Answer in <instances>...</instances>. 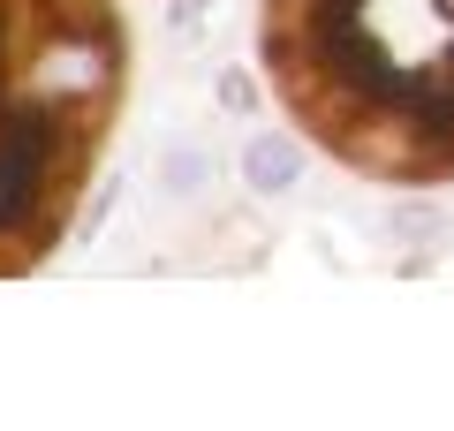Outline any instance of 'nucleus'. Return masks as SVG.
Returning <instances> with one entry per match:
<instances>
[{
	"label": "nucleus",
	"mask_w": 454,
	"mask_h": 431,
	"mask_svg": "<svg viewBox=\"0 0 454 431\" xmlns=\"http://www.w3.org/2000/svg\"><path fill=\"white\" fill-rule=\"evenodd\" d=\"M129 106L121 0H0V280L46 265Z\"/></svg>",
	"instance_id": "f03ea898"
},
{
	"label": "nucleus",
	"mask_w": 454,
	"mask_h": 431,
	"mask_svg": "<svg viewBox=\"0 0 454 431\" xmlns=\"http://www.w3.org/2000/svg\"><path fill=\"white\" fill-rule=\"evenodd\" d=\"M258 68L333 167L454 182V0H258Z\"/></svg>",
	"instance_id": "f257e3e1"
}]
</instances>
